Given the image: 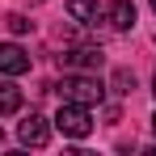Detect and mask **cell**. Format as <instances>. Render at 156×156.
Wrapping results in <instances>:
<instances>
[{
  "label": "cell",
  "mask_w": 156,
  "mask_h": 156,
  "mask_svg": "<svg viewBox=\"0 0 156 156\" xmlns=\"http://www.w3.org/2000/svg\"><path fill=\"white\" fill-rule=\"evenodd\" d=\"M55 89H59L63 101H84V105H93V101L105 97V84H101L97 76H63Z\"/></svg>",
  "instance_id": "cell-1"
},
{
  "label": "cell",
  "mask_w": 156,
  "mask_h": 156,
  "mask_svg": "<svg viewBox=\"0 0 156 156\" xmlns=\"http://www.w3.org/2000/svg\"><path fill=\"white\" fill-rule=\"evenodd\" d=\"M55 127L63 131V135H72V139H84L93 131V114H89L84 101H63L59 114H55Z\"/></svg>",
  "instance_id": "cell-2"
},
{
  "label": "cell",
  "mask_w": 156,
  "mask_h": 156,
  "mask_svg": "<svg viewBox=\"0 0 156 156\" xmlns=\"http://www.w3.org/2000/svg\"><path fill=\"white\" fill-rule=\"evenodd\" d=\"M17 139H21L26 148H47V139H51V122H47L42 114H30V118H21V127H17Z\"/></svg>",
  "instance_id": "cell-3"
},
{
  "label": "cell",
  "mask_w": 156,
  "mask_h": 156,
  "mask_svg": "<svg viewBox=\"0 0 156 156\" xmlns=\"http://www.w3.org/2000/svg\"><path fill=\"white\" fill-rule=\"evenodd\" d=\"M59 63H63V68H76V72H97V68L105 63V55L97 51V47H80V51L59 55Z\"/></svg>",
  "instance_id": "cell-4"
},
{
  "label": "cell",
  "mask_w": 156,
  "mask_h": 156,
  "mask_svg": "<svg viewBox=\"0 0 156 156\" xmlns=\"http://www.w3.org/2000/svg\"><path fill=\"white\" fill-rule=\"evenodd\" d=\"M0 72L4 76H21L30 72V55L17 47V42H0Z\"/></svg>",
  "instance_id": "cell-5"
},
{
  "label": "cell",
  "mask_w": 156,
  "mask_h": 156,
  "mask_svg": "<svg viewBox=\"0 0 156 156\" xmlns=\"http://www.w3.org/2000/svg\"><path fill=\"white\" fill-rule=\"evenodd\" d=\"M105 21L114 30H131L135 26V4H131V0H110V4H105Z\"/></svg>",
  "instance_id": "cell-6"
},
{
  "label": "cell",
  "mask_w": 156,
  "mask_h": 156,
  "mask_svg": "<svg viewBox=\"0 0 156 156\" xmlns=\"http://www.w3.org/2000/svg\"><path fill=\"white\" fill-rule=\"evenodd\" d=\"M68 17L80 26H93L97 17H105V9H97V0H68Z\"/></svg>",
  "instance_id": "cell-7"
},
{
  "label": "cell",
  "mask_w": 156,
  "mask_h": 156,
  "mask_svg": "<svg viewBox=\"0 0 156 156\" xmlns=\"http://www.w3.org/2000/svg\"><path fill=\"white\" fill-rule=\"evenodd\" d=\"M17 110H21V89L4 80L0 84V114H17Z\"/></svg>",
  "instance_id": "cell-8"
},
{
  "label": "cell",
  "mask_w": 156,
  "mask_h": 156,
  "mask_svg": "<svg viewBox=\"0 0 156 156\" xmlns=\"http://www.w3.org/2000/svg\"><path fill=\"white\" fill-rule=\"evenodd\" d=\"M110 89H114L118 97H127L131 89H135V76H131L127 68H118V72H114V80H110Z\"/></svg>",
  "instance_id": "cell-9"
},
{
  "label": "cell",
  "mask_w": 156,
  "mask_h": 156,
  "mask_svg": "<svg viewBox=\"0 0 156 156\" xmlns=\"http://www.w3.org/2000/svg\"><path fill=\"white\" fill-rule=\"evenodd\" d=\"M30 26H34L30 17H21V13H9V30H13V34H26Z\"/></svg>",
  "instance_id": "cell-10"
},
{
  "label": "cell",
  "mask_w": 156,
  "mask_h": 156,
  "mask_svg": "<svg viewBox=\"0 0 156 156\" xmlns=\"http://www.w3.org/2000/svg\"><path fill=\"white\" fill-rule=\"evenodd\" d=\"M152 131H156V114H152Z\"/></svg>",
  "instance_id": "cell-11"
},
{
  "label": "cell",
  "mask_w": 156,
  "mask_h": 156,
  "mask_svg": "<svg viewBox=\"0 0 156 156\" xmlns=\"http://www.w3.org/2000/svg\"><path fill=\"white\" fill-rule=\"evenodd\" d=\"M152 93H156V76H152Z\"/></svg>",
  "instance_id": "cell-12"
},
{
  "label": "cell",
  "mask_w": 156,
  "mask_h": 156,
  "mask_svg": "<svg viewBox=\"0 0 156 156\" xmlns=\"http://www.w3.org/2000/svg\"><path fill=\"white\" fill-rule=\"evenodd\" d=\"M0 144H4V131H0Z\"/></svg>",
  "instance_id": "cell-13"
},
{
  "label": "cell",
  "mask_w": 156,
  "mask_h": 156,
  "mask_svg": "<svg viewBox=\"0 0 156 156\" xmlns=\"http://www.w3.org/2000/svg\"><path fill=\"white\" fill-rule=\"evenodd\" d=\"M152 13H156V0H152Z\"/></svg>",
  "instance_id": "cell-14"
}]
</instances>
